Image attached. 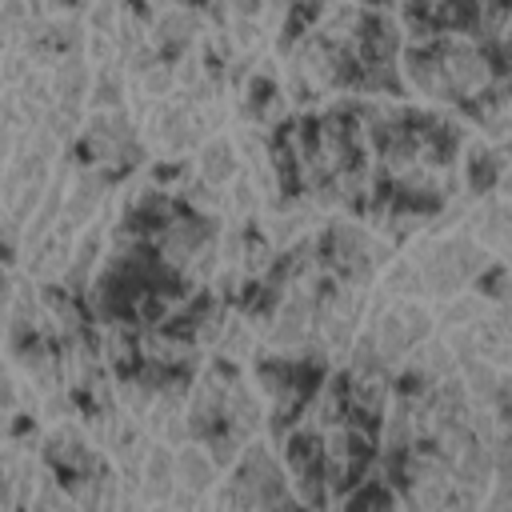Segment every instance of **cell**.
Wrapping results in <instances>:
<instances>
[{
  "instance_id": "cell-1",
  "label": "cell",
  "mask_w": 512,
  "mask_h": 512,
  "mask_svg": "<svg viewBox=\"0 0 512 512\" xmlns=\"http://www.w3.org/2000/svg\"><path fill=\"white\" fill-rule=\"evenodd\" d=\"M380 356V368H396L404 356H408V336H404V320H400V308H384L372 316V328L364 332Z\"/></svg>"
},
{
  "instance_id": "cell-2",
  "label": "cell",
  "mask_w": 512,
  "mask_h": 512,
  "mask_svg": "<svg viewBox=\"0 0 512 512\" xmlns=\"http://www.w3.org/2000/svg\"><path fill=\"white\" fill-rule=\"evenodd\" d=\"M100 196H104V180L96 172H80L68 188V200L60 208V232H72L80 224H88L100 208Z\"/></svg>"
},
{
  "instance_id": "cell-3",
  "label": "cell",
  "mask_w": 512,
  "mask_h": 512,
  "mask_svg": "<svg viewBox=\"0 0 512 512\" xmlns=\"http://www.w3.org/2000/svg\"><path fill=\"white\" fill-rule=\"evenodd\" d=\"M88 80H92V72H88V64L76 56V52H68L60 64H56V72H52V104L60 108V112H76V104L84 100V92H88Z\"/></svg>"
},
{
  "instance_id": "cell-4",
  "label": "cell",
  "mask_w": 512,
  "mask_h": 512,
  "mask_svg": "<svg viewBox=\"0 0 512 512\" xmlns=\"http://www.w3.org/2000/svg\"><path fill=\"white\" fill-rule=\"evenodd\" d=\"M172 472H176V488L180 492H192V496L208 492L212 480H216L212 456L204 448H196V444H180V452L172 456Z\"/></svg>"
},
{
  "instance_id": "cell-5",
  "label": "cell",
  "mask_w": 512,
  "mask_h": 512,
  "mask_svg": "<svg viewBox=\"0 0 512 512\" xmlns=\"http://www.w3.org/2000/svg\"><path fill=\"white\" fill-rule=\"evenodd\" d=\"M312 328H316V308H312V300H308V296H292V300L280 308L272 336H276V344H284V348H300V344L312 336Z\"/></svg>"
},
{
  "instance_id": "cell-6",
  "label": "cell",
  "mask_w": 512,
  "mask_h": 512,
  "mask_svg": "<svg viewBox=\"0 0 512 512\" xmlns=\"http://www.w3.org/2000/svg\"><path fill=\"white\" fill-rule=\"evenodd\" d=\"M200 176L212 184V188H224L240 176V156H236V144L224 140V136H212L204 148H200Z\"/></svg>"
},
{
  "instance_id": "cell-7",
  "label": "cell",
  "mask_w": 512,
  "mask_h": 512,
  "mask_svg": "<svg viewBox=\"0 0 512 512\" xmlns=\"http://www.w3.org/2000/svg\"><path fill=\"white\" fill-rule=\"evenodd\" d=\"M144 496L152 504H164L176 492V472H172V452H164V444L144 452V480H140Z\"/></svg>"
},
{
  "instance_id": "cell-8",
  "label": "cell",
  "mask_w": 512,
  "mask_h": 512,
  "mask_svg": "<svg viewBox=\"0 0 512 512\" xmlns=\"http://www.w3.org/2000/svg\"><path fill=\"white\" fill-rule=\"evenodd\" d=\"M92 100H96V112H112L120 108L124 100V68L112 60V64H96V84H92Z\"/></svg>"
},
{
  "instance_id": "cell-9",
  "label": "cell",
  "mask_w": 512,
  "mask_h": 512,
  "mask_svg": "<svg viewBox=\"0 0 512 512\" xmlns=\"http://www.w3.org/2000/svg\"><path fill=\"white\" fill-rule=\"evenodd\" d=\"M400 320H404V336H408V352L432 336V312L420 304H400Z\"/></svg>"
},
{
  "instance_id": "cell-10",
  "label": "cell",
  "mask_w": 512,
  "mask_h": 512,
  "mask_svg": "<svg viewBox=\"0 0 512 512\" xmlns=\"http://www.w3.org/2000/svg\"><path fill=\"white\" fill-rule=\"evenodd\" d=\"M384 284H388V292H396V296H416V292H424L420 272H416V264H412V260L392 264V268H388V276H384Z\"/></svg>"
},
{
  "instance_id": "cell-11",
  "label": "cell",
  "mask_w": 512,
  "mask_h": 512,
  "mask_svg": "<svg viewBox=\"0 0 512 512\" xmlns=\"http://www.w3.org/2000/svg\"><path fill=\"white\" fill-rule=\"evenodd\" d=\"M232 204H236L240 212H252V208H256V192H252V180H244V176H236V180H232Z\"/></svg>"
}]
</instances>
